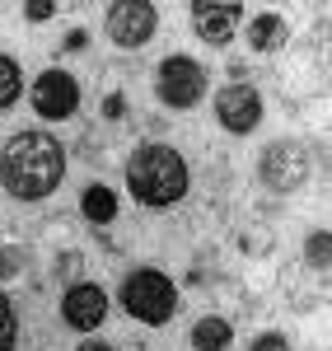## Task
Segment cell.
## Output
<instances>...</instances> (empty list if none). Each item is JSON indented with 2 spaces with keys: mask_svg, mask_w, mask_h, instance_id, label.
<instances>
[{
  "mask_svg": "<svg viewBox=\"0 0 332 351\" xmlns=\"http://www.w3.org/2000/svg\"><path fill=\"white\" fill-rule=\"evenodd\" d=\"M61 173H66V150L47 132H24L0 150V183L24 202L47 197L61 183Z\"/></svg>",
  "mask_w": 332,
  "mask_h": 351,
  "instance_id": "1",
  "label": "cell"
},
{
  "mask_svg": "<svg viewBox=\"0 0 332 351\" xmlns=\"http://www.w3.org/2000/svg\"><path fill=\"white\" fill-rule=\"evenodd\" d=\"M127 188L136 192L145 206H173L188 192V164L168 145H140L127 164Z\"/></svg>",
  "mask_w": 332,
  "mask_h": 351,
  "instance_id": "2",
  "label": "cell"
},
{
  "mask_svg": "<svg viewBox=\"0 0 332 351\" xmlns=\"http://www.w3.org/2000/svg\"><path fill=\"white\" fill-rule=\"evenodd\" d=\"M173 281H168L164 271L145 267V271H131L127 281H122V304H127V314L140 319V324H168V314H173Z\"/></svg>",
  "mask_w": 332,
  "mask_h": 351,
  "instance_id": "3",
  "label": "cell"
},
{
  "mask_svg": "<svg viewBox=\"0 0 332 351\" xmlns=\"http://www.w3.org/2000/svg\"><path fill=\"white\" fill-rule=\"evenodd\" d=\"M155 24H159V10L150 0H112L108 5V33H112V43H122V47L150 43Z\"/></svg>",
  "mask_w": 332,
  "mask_h": 351,
  "instance_id": "4",
  "label": "cell"
},
{
  "mask_svg": "<svg viewBox=\"0 0 332 351\" xmlns=\"http://www.w3.org/2000/svg\"><path fill=\"white\" fill-rule=\"evenodd\" d=\"M201 89H206V75H201L196 61L168 56L164 66H159V99H164L168 108H192L196 99H201Z\"/></svg>",
  "mask_w": 332,
  "mask_h": 351,
  "instance_id": "5",
  "label": "cell"
},
{
  "mask_svg": "<svg viewBox=\"0 0 332 351\" xmlns=\"http://www.w3.org/2000/svg\"><path fill=\"white\" fill-rule=\"evenodd\" d=\"M309 173V155L305 145H290V141H281V145H272L267 155H262V183H272V188L290 192L300 188Z\"/></svg>",
  "mask_w": 332,
  "mask_h": 351,
  "instance_id": "6",
  "label": "cell"
},
{
  "mask_svg": "<svg viewBox=\"0 0 332 351\" xmlns=\"http://www.w3.org/2000/svg\"><path fill=\"white\" fill-rule=\"evenodd\" d=\"M216 112H220V122L234 136H244L262 122V99H257L253 84H229V89H220V99H216Z\"/></svg>",
  "mask_w": 332,
  "mask_h": 351,
  "instance_id": "7",
  "label": "cell"
},
{
  "mask_svg": "<svg viewBox=\"0 0 332 351\" xmlns=\"http://www.w3.org/2000/svg\"><path fill=\"white\" fill-rule=\"evenodd\" d=\"M80 104V84L71 80L66 71H47L38 89H33V108L42 112V117H71Z\"/></svg>",
  "mask_w": 332,
  "mask_h": 351,
  "instance_id": "8",
  "label": "cell"
},
{
  "mask_svg": "<svg viewBox=\"0 0 332 351\" xmlns=\"http://www.w3.org/2000/svg\"><path fill=\"white\" fill-rule=\"evenodd\" d=\"M61 314H66V324L89 332V328L103 324V314H108V295L99 291V286H71L66 300H61Z\"/></svg>",
  "mask_w": 332,
  "mask_h": 351,
  "instance_id": "9",
  "label": "cell"
},
{
  "mask_svg": "<svg viewBox=\"0 0 332 351\" xmlns=\"http://www.w3.org/2000/svg\"><path fill=\"white\" fill-rule=\"evenodd\" d=\"M239 14H244V10H239L234 0H229V5H220V0H192V24L206 43H229Z\"/></svg>",
  "mask_w": 332,
  "mask_h": 351,
  "instance_id": "10",
  "label": "cell"
},
{
  "mask_svg": "<svg viewBox=\"0 0 332 351\" xmlns=\"http://www.w3.org/2000/svg\"><path fill=\"white\" fill-rule=\"evenodd\" d=\"M248 43L257 52H277L281 43H285V24H281V14H257L248 28Z\"/></svg>",
  "mask_w": 332,
  "mask_h": 351,
  "instance_id": "11",
  "label": "cell"
},
{
  "mask_svg": "<svg viewBox=\"0 0 332 351\" xmlns=\"http://www.w3.org/2000/svg\"><path fill=\"white\" fill-rule=\"evenodd\" d=\"M229 342H234V332H229L225 319H201V324L192 328V347L196 351H229Z\"/></svg>",
  "mask_w": 332,
  "mask_h": 351,
  "instance_id": "12",
  "label": "cell"
},
{
  "mask_svg": "<svg viewBox=\"0 0 332 351\" xmlns=\"http://www.w3.org/2000/svg\"><path fill=\"white\" fill-rule=\"evenodd\" d=\"M84 216L94 220V225H108V220L117 216V197H112V188H89L84 192Z\"/></svg>",
  "mask_w": 332,
  "mask_h": 351,
  "instance_id": "13",
  "label": "cell"
},
{
  "mask_svg": "<svg viewBox=\"0 0 332 351\" xmlns=\"http://www.w3.org/2000/svg\"><path fill=\"white\" fill-rule=\"evenodd\" d=\"M19 99V66L10 56H0V108H10Z\"/></svg>",
  "mask_w": 332,
  "mask_h": 351,
  "instance_id": "14",
  "label": "cell"
},
{
  "mask_svg": "<svg viewBox=\"0 0 332 351\" xmlns=\"http://www.w3.org/2000/svg\"><path fill=\"white\" fill-rule=\"evenodd\" d=\"M0 351H14V309L0 295Z\"/></svg>",
  "mask_w": 332,
  "mask_h": 351,
  "instance_id": "15",
  "label": "cell"
},
{
  "mask_svg": "<svg viewBox=\"0 0 332 351\" xmlns=\"http://www.w3.org/2000/svg\"><path fill=\"white\" fill-rule=\"evenodd\" d=\"M309 263L328 267V234H314V239H309Z\"/></svg>",
  "mask_w": 332,
  "mask_h": 351,
  "instance_id": "16",
  "label": "cell"
},
{
  "mask_svg": "<svg viewBox=\"0 0 332 351\" xmlns=\"http://www.w3.org/2000/svg\"><path fill=\"white\" fill-rule=\"evenodd\" d=\"M24 14H28V19H52V14H56V5H52V0H28V5H24Z\"/></svg>",
  "mask_w": 332,
  "mask_h": 351,
  "instance_id": "17",
  "label": "cell"
},
{
  "mask_svg": "<svg viewBox=\"0 0 332 351\" xmlns=\"http://www.w3.org/2000/svg\"><path fill=\"white\" fill-rule=\"evenodd\" d=\"M253 351H290V342L277 337V332H267V337H257V342H253Z\"/></svg>",
  "mask_w": 332,
  "mask_h": 351,
  "instance_id": "18",
  "label": "cell"
},
{
  "mask_svg": "<svg viewBox=\"0 0 332 351\" xmlns=\"http://www.w3.org/2000/svg\"><path fill=\"white\" fill-rule=\"evenodd\" d=\"M80 351H112V347H103V342H89V347H80Z\"/></svg>",
  "mask_w": 332,
  "mask_h": 351,
  "instance_id": "19",
  "label": "cell"
},
{
  "mask_svg": "<svg viewBox=\"0 0 332 351\" xmlns=\"http://www.w3.org/2000/svg\"><path fill=\"white\" fill-rule=\"evenodd\" d=\"M10 267H14V258H0V271H10Z\"/></svg>",
  "mask_w": 332,
  "mask_h": 351,
  "instance_id": "20",
  "label": "cell"
}]
</instances>
